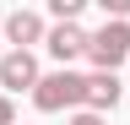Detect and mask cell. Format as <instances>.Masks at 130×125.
Instances as JSON below:
<instances>
[{
    "label": "cell",
    "mask_w": 130,
    "mask_h": 125,
    "mask_svg": "<svg viewBox=\"0 0 130 125\" xmlns=\"http://www.w3.org/2000/svg\"><path fill=\"white\" fill-rule=\"evenodd\" d=\"M32 103H38L43 114H60V109H87V76H81V71H49V76H38Z\"/></svg>",
    "instance_id": "cell-1"
},
{
    "label": "cell",
    "mask_w": 130,
    "mask_h": 125,
    "mask_svg": "<svg viewBox=\"0 0 130 125\" xmlns=\"http://www.w3.org/2000/svg\"><path fill=\"white\" fill-rule=\"evenodd\" d=\"M87 60H92V71H119L130 60V22H103L87 38Z\"/></svg>",
    "instance_id": "cell-2"
},
{
    "label": "cell",
    "mask_w": 130,
    "mask_h": 125,
    "mask_svg": "<svg viewBox=\"0 0 130 125\" xmlns=\"http://www.w3.org/2000/svg\"><path fill=\"white\" fill-rule=\"evenodd\" d=\"M87 38H92V33H87L81 22H54V27H49V38H43V49L60 60V71H71V60L87 54Z\"/></svg>",
    "instance_id": "cell-3"
},
{
    "label": "cell",
    "mask_w": 130,
    "mask_h": 125,
    "mask_svg": "<svg viewBox=\"0 0 130 125\" xmlns=\"http://www.w3.org/2000/svg\"><path fill=\"white\" fill-rule=\"evenodd\" d=\"M38 60H32V49H11V54H0V87H6V98H11V92H32V87H38Z\"/></svg>",
    "instance_id": "cell-4"
},
{
    "label": "cell",
    "mask_w": 130,
    "mask_h": 125,
    "mask_svg": "<svg viewBox=\"0 0 130 125\" xmlns=\"http://www.w3.org/2000/svg\"><path fill=\"white\" fill-rule=\"evenodd\" d=\"M119 98H125V82H119L114 71H92V76H87V109H92V114L108 120Z\"/></svg>",
    "instance_id": "cell-5"
},
{
    "label": "cell",
    "mask_w": 130,
    "mask_h": 125,
    "mask_svg": "<svg viewBox=\"0 0 130 125\" xmlns=\"http://www.w3.org/2000/svg\"><path fill=\"white\" fill-rule=\"evenodd\" d=\"M6 38L16 44V49H32V44L49 38V22L38 17V11H11L6 17Z\"/></svg>",
    "instance_id": "cell-6"
},
{
    "label": "cell",
    "mask_w": 130,
    "mask_h": 125,
    "mask_svg": "<svg viewBox=\"0 0 130 125\" xmlns=\"http://www.w3.org/2000/svg\"><path fill=\"white\" fill-rule=\"evenodd\" d=\"M81 11H87V0H49V17L54 22H81Z\"/></svg>",
    "instance_id": "cell-7"
},
{
    "label": "cell",
    "mask_w": 130,
    "mask_h": 125,
    "mask_svg": "<svg viewBox=\"0 0 130 125\" xmlns=\"http://www.w3.org/2000/svg\"><path fill=\"white\" fill-rule=\"evenodd\" d=\"M71 125H108V120H103V114H92V109H76Z\"/></svg>",
    "instance_id": "cell-8"
},
{
    "label": "cell",
    "mask_w": 130,
    "mask_h": 125,
    "mask_svg": "<svg viewBox=\"0 0 130 125\" xmlns=\"http://www.w3.org/2000/svg\"><path fill=\"white\" fill-rule=\"evenodd\" d=\"M0 125H16V103L6 98V92H0Z\"/></svg>",
    "instance_id": "cell-9"
}]
</instances>
